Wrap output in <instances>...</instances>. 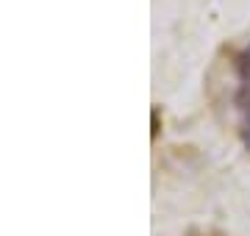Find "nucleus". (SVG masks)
Wrapping results in <instances>:
<instances>
[{"label":"nucleus","mask_w":250,"mask_h":236,"mask_svg":"<svg viewBox=\"0 0 250 236\" xmlns=\"http://www.w3.org/2000/svg\"><path fill=\"white\" fill-rule=\"evenodd\" d=\"M248 59H250V47H248Z\"/></svg>","instance_id":"2"},{"label":"nucleus","mask_w":250,"mask_h":236,"mask_svg":"<svg viewBox=\"0 0 250 236\" xmlns=\"http://www.w3.org/2000/svg\"><path fill=\"white\" fill-rule=\"evenodd\" d=\"M242 137H245V145L250 150V106L245 109V119H242Z\"/></svg>","instance_id":"1"}]
</instances>
